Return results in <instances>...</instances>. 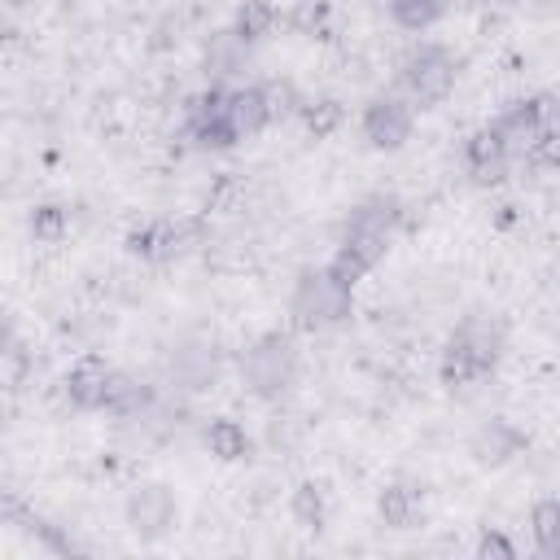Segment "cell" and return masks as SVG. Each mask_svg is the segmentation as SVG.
Instances as JSON below:
<instances>
[{
  "label": "cell",
  "mask_w": 560,
  "mask_h": 560,
  "mask_svg": "<svg viewBox=\"0 0 560 560\" xmlns=\"http://www.w3.org/2000/svg\"><path fill=\"white\" fill-rule=\"evenodd\" d=\"M499 350H503V328L490 324V319H481V315H468L451 332V341L442 350V385L464 389V385L481 381L486 372H494Z\"/></svg>",
  "instance_id": "1"
},
{
  "label": "cell",
  "mask_w": 560,
  "mask_h": 560,
  "mask_svg": "<svg viewBox=\"0 0 560 560\" xmlns=\"http://www.w3.org/2000/svg\"><path fill=\"white\" fill-rule=\"evenodd\" d=\"M455 74H459V61L442 44H420L398 66V83H402V92H407V101L416 109L442 105L455 92Z\"/></svg>",
  "instance_id": "2"
},
{
  "label": "cell",
  "mask_w": 560,
  "mask_h": 560,
  "mask_svg": "<svg viewBox=\"0 0 560 560\" xmlns=\"http://www.w3.org/2000/svg\"><path fill=\"white\" fill-rule=\"evenodd\" d=\"M289 315H293V328H302V332L332 328L350 315V284H341L328 267L302 271L298 289H293V302H289Z\"/></svg>",
  "instance_id": "3"
},
{
  "label": "cell",
  "mask_w": 560,
  "mask_h": 560,
  "mask_svg": "<svg viewBox=\"0 0 560 560\" xmlns=\"http://www.w3.org/2000/svg\"><path fill=\"white\" fill-rule=\"evenodd\" d=\"M122 512H127V525H131V534H136L140 542H158V538L171 534L175 521H179V503H175L171 486H162V481H140V486L127 494Z\"/></svg>",
  "instance_id": "4"
},
{
  "label": "cell",
  "mask_w": 560,
  "mask_h": 560,
  "mask_svg": "<svg viewBox=\"0 0 560 560\" xmlns=\"http://www.w3.org/2000/svg\"><path fill=\"white\" fill-rule=\"evenodd\" d=\"M359 127H363L368 149H376V153H398V149L411 140V131H416V105L402 101V96H376V101H368Z\"/></svg>",
  "instance_id": "5"
},
{
  "label": "cell",
  "mask_w": 560,
  "mask_h": 560,
  "mask_svg": "<svg viewBox=\"0 0 560 560\" xmlns=\"http://www.w3.org/2000/svg\"><path fill=\"white\" fill-rule=\"evenodd\" d=\"M245 381L258 398H271L280 389H289V381H293V341L280 337V332H267L245 354Z\"/></svg>",
  "instance_id": "6"
},
{
  "label": "cell",
  "mask_w": 560,
  "mask_h": 560,
  "mask_svg": "<svg viewBox=\"0 0 560 560\" xmlns=\"http://www.w3.org/2000/svg\"><path fill=\"white\" fill-rule=\"evenodd\" d=\"M114 385H118V372H114L109 359H101V354H79V359L70 363V372H66V398H70L79 411L109 407Z\"/></svg>",
  "instance_id": "7"
},
{
  "label": "cell",
  "mask_w": 560,
  "mask_h": 560,
  "mask_svg": "<svg viewBox=\"0 0 560 560\" xmlns=\"http://www.w3.org/2000/svg\"><path fill=\"white\" fill-rule=\"evenodd\" d=\"M525 446H529L525 429H521V424H512L508 416L486 420V424H481V429H472V438H468V455H472V464H477V468H503V464H508V459H516Z\"/></svg>",
  "instance_id": "8"
},
{
  "label": "cell",
  "mask_w": 560,
  "mask_h": 560,
  "mask_svg": "<svg viewBox=\"0 0 560 560\" xmlns=\"http://www.w3.org/2000/svg\"><path fill=\"white\" fill-rule=\"evenodd\" d=\"M389 249V236H372V232H346V241L337 245V254L328 258V271L341 280V284H359Z\"/></svg>",
  "instance_id": "9"
},
{
  "label": "cell",
  "mask_w": 560,
  "mask_h": 560,
  "mask_svg": "<svg viewBox=\"0 0 560 560\" xmlns=\"http://www.w3.org/2000/svg\"><path fill=\"white\" fill-rule=\"evenodd\" d=\"M508 153H512V144L503 140V131H499L494 122L477 127V131L468 136V144H464V158H468V171H472L477 184H503V175H508Z\"/></svg>",
  "instance_id": "10"
},
{
  "label": "cell",
  "mask_w": 560,
  "mask_h": 560,
  "mask_svg": "<svg viewBox=\"0 0 560 560\" xmlns=\"http://www.w3.org/2000/svg\"><path fill=\"white\" fill-rule=\"evenodd\" d=\"M192 136L206 144V149H232L241 140L236 122L228 118V92H206L192 109Z\"/></svg>",
  "instance_id": "11"
},
{
  "label": "cell",
  "mask_w": 560,
  "mask_h": 560,
  "mask_svg": "<svg viewBox=\"0 0 560 560\" xmlns=\"http://www.w3.org/2000/svg\"><path fill=\"white\" fill-rule=\"evenodd\" d=\"M494 127L503 131V140H508V144H529V140L547 127V105H542V96L512 101V105L494 118Z\"/></svg>",
  "instance_id": "12"
},
{
  "label": "cell",
  "mask_w": 560,
  "mask_h": 560,
  "mask_svg": "<svg viewBox=\"0 0 560 560\" xmlns=\"http://www.w3.org/2000/svg\"><path fill=\"white\" fill-rule=\"evenodd\" d=\"M228 118L236 122L241 140L258 136V131L271 122V101H267V88H236V92H228Z\"/></svg>",
  "instance_id": "13"
},
{
  "label": "cell",
  "mask_w": 560,
  "mask_h": 560,
  "mask_svg": "<svg viewBox=\"0 0 560 560\" xmlns=\"http://www.w3.org/2000/svg\"><path fill=\"white\" fill-rule=\"evenodd\" d=\"M206 451H210L219 464H241V459H249L254 438H249L245 424H236L232 416H214V420L206 424Z\"/></svg>",
  "instance_id": "14"
},
{
  "label": "cell",
  "mask_w": 560,
  "mask_h": 560,
  "mask_svg": "<svg viewBox=\"0 0 560 560\" xmlns=\"http://www.w3.org/2000/svg\"><path fill=\"white\" fill-rule=\"evenodd\" d=\"M276 22H280V9L271 0H241L236 13H232V35L241 44H258L276 31Z\"/></svg>",
  "instance_id": "15"
},
{
  "label": "cell",
  "mask_w": 560,
  "mask_h": 560,
  "mask_svg": "<svg viewBox=\"0 0 560 560\" xmlns=\"http://www.w3.org/2000/svg\"><path fill=\"white\" fill-rule=\"evenodd\" d=\"M416 512H420V499H416L411 486H402V481L381 486V494H376V516H381L389 529H411V525H416Z\"/></svg>",
  "instance_id": "16"
},
{
  "label": "cell",
  "mask_w": 560,
  "mask_h": 560,
  "mask_svg": "<svg viewBox=\"0 0 560 560\" xmlns=\"http://www.w3.org/2000/svg\"><path fill=\"white\" fill-rule=\"evenodd\" d=\"M398 223V201L394 197H368L354 206V214L346 219V232H372V236H389Z\"/></svg>",
  "instance_id": "17"
},
{
  "label": "cell",
  "mask_w": 560,
  "mask_h": 560,
  "mask_svg": "<svg viewBox=\"0 0 560 560\" xmlns=\"http://www.w3.org/2000/svg\"><path fill=\"white\" fill-rule=\"evenodd\" d=\"M529 534H534L538 551L560 556V499L556 494L534 499V508H529Z\"/></svg>",
  "instance_id": "18"
},
{
  "label": "cell",
  "mask_w": 560,
  "mask_h": 560,
  "mask_svg": "<svg viewBox=\"0 0 560 560\" xmlns=\"http://www.w3.org/2000/svg\"><path fill=\"white\" fill-rule=\"evenodd\" d=\"M341 122H346V105H341L337 96H315V101L302 105V127L311 131V140H328V136H337Z\"/></svg>",
  "instance_id": "19"
},
{
  "label": "cell",
  "mask_w": 560,
  "mask_h": 560,
  "mask_svg": "<svg viewBox=\"0 0 560 560\" xmlns=\"http://www.w3.org/2000/svg\"><path fill=\"white\" fill-rule=\"evenodd\" d=\"M451 13V0H389V18L402 31H429Z\"/></svg>",
  "instance_id": "20"
},
{
  "label": "cell",
  "mask_w": 560,
  "mask_h": 560,
  "mask_svg": "<svg viewBox=\"0 0 560 560\" xmlns=\"http://www.w3.org/2000/svg\"><path fill=\"white\" fill-rule=\"evenodd\" d=\"M289 512L302 529H319L324 516H328V499H324V486L319 481H298L293 494H289Z\"/></svg>",
  "instance_id": "21"
},
{
  "label": "cell",
  "mask_w": 560,
  "mask_h": 560,
  "mask_svg": "<svg viewBox=\"0 0 560 560\" xmlns=\"http://www.w3.org/2000/svg\"><path fill=\"white\" fill-rule=\"evenodd\" d=\"M328 18H332V4L328 0H293L289 13H284V26L293 35L319 39V35H328Z\"/></svg>",
  "instance_id": "22"
},
{
  "label": "cell",
  "mask_w": 560,
  "mask_h": 560,
  "mask_svg": "<svg viewBox=\"0 0 560 560\" xmlns=\"http://www.w3.org/2000/svg\"><path fill=\"white\" fill-rule=\"evenodd\" d=\"M66 232H70V214H66L57 201H39V206L31 210V236H35V241L57 245Z\"/></svg>",
  "instance_id": "23"
},
{
  "label": "cell",
  "mask_w": 560,
  "mask_h": 560,
  "mask_svg": "<svg viewBox=\"0 0 560 560\" xmlns=\"http://www.w3.org/2000/svg\"><path fill=\"white\" fill-rule=\"evenodd\" d=\"M525 149H529V166H538V171H560V127H542Z\"/></svg>",
  "instance_id": "24"
},
{
  "label": "cell",
  "mask_w": 560,
  "mask_h": 560,
  "mask_svg": "<svg viewBox=\"0 0 560 560\" xmlns=\"http://www.w3.org/2000/svg\"><path fill=\"white\" fill-rule=\"evenodd\" d=\"M516 556V542L503 534V529H481L477 534V560H512Z\"/></svg>",
  "instance_id": "25"
},
{
  "label": "cell",
  "mask_w": 560,
  "mask_h": 560,
  "mask_svg": "<svg viewBox=\"0 0 560 560\" xmlns=\"http://www.w3.org/2000/svg\"><path fill=\"white\" fill-rule=\"evenodd\" d=\"M267 101H271V118H284V114H302V105H306L289 79H284V83H271V88H267Z\"/></svg>",
  "instance_id": "26"
}]
</instances>
